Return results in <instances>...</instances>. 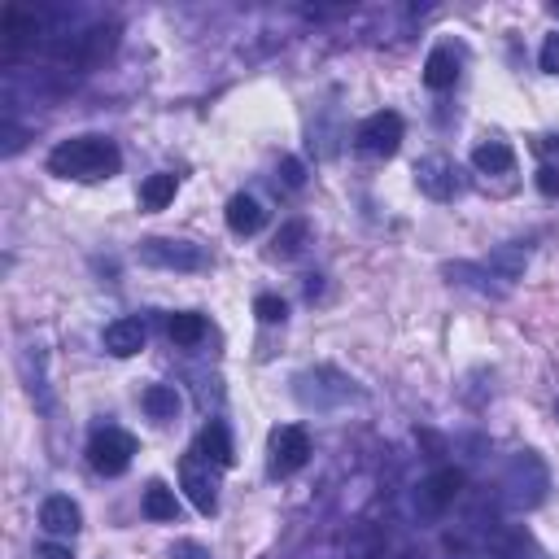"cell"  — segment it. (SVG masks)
<instances>
[{
    "instance_id": "6da1fadb",
    "label": "cell",
    "mask_w": 559,
    "mask_h": 559,
    "mask_svg": "<svg viewBox=\"0 0 559 559\" xmlns=\"http://www.w3.org/2000/svg\"><path fill=\"white\" fill-rule=\"evenodd\" d=\"M123 166V153H118L114 140L105 136H70L49 153V171L62 175V180H110Z\"/></svg>"
},
{
    "instance_id": "7a4b0ae2",
    "label": "cell",
    "mask_w": 559,
    "mask_h": 559,
    "mask_svg": "<svg viewBox=\"0 0 559 559\" xmlns=\"http://www.w3.org/2000/svg\"><path fill=\"white\" fill-rule=\"evenodd\" d=\"M546 490H551V472H546V463L525 450V455H516L507 463L503 472V503L511 511H533L546 503Z\"/></svg>"
},
{
    "instance_id": "3957f363",
    "label": "cell",
    "mask_w": 559,
    "mask_h": 559,
    "mask_svg": "<svg viewBox=\"0 0 559 559\" xmlns=\"http://www.w3.org/2000/svg\"><path fill=\"white\" fill-rule=\"evenodd\" d=\"M293 394L311 411H332V407H341V402L359 398V389H354V380L341 376L337 367H311V372H302L293 380Z\"/></svg>"
},
{
    "instance_id": "277c9868",
    "label": "cell",
    "mask_w": 559,
    "mask_h": 559,
    "mask_svg": "<svg viewBox=\"0 0 559 559\" xmlns=\"http://www.w3.org/2000/svg\"><path fill=\"white\" fill-rule=\"evenodd\" d=\"M140 263L158 271H206L210 254L193 241H171V236H145L140 241Z\"/></svg>"
},
{
    "instance_id": "5b68a950",
    "label": "cell",
    "mask_w": 559,
    "mask_h": 559,
    "mask_svg": "<svg viewBox=\"0 0 559 559\" xmlns=\"http://www.w3.org/2000/svg\"><path fill=\"white\" fill-rule=\"evenodd\" d=\"M132 455H136V437L123 433V428H97L88 442V463L101 477H123L132 468Z\"/></svg>"
},
{
    "instance_id": "8992f818",
    "label": "cell",
    "mask_w": 559,
    "mask_h": 559,
    "mask_svg": "<svg viewBox=\"0 0 559 559\" xmlns=\"http://www.w3.org/2000/svg\"><path fill=\"white\" fill-rule=\"evenodd\" d=\"M354 145H359L367 158H394L402 145V118L394 110H380L372 118H363V127L354 132Z\"/></svg>"
},
{
    "instance_id": "52a82bcc",
    "label": "cell",
    "mask_w": 559,
    "mask_h": 559,
    "mask_svg": "<svg viewBox=\"0 0 559 559\" xmlns=\"http://www.w3.org/2000/svg\"><path fill=\"white\" fill-rule=\"evenodd\" d=\"M306 459H311V437L302 424H284L271 433V477H293Z\"/></svg>"
},
{
    "instance_id": "ba28073f",
    "label": "cell",
    "mask_w": 559,
    "mask_h": 559,
    "mask_svg": "<svg viewBox=\"0 0 559 559\" xmlns=\"http://www.w3.org/2000/svg\"><path fill=\"white\" fill-rule=\"evenodd\" d=\"M180 477H184V494L193 498V507L201 511V516H214V511H219V477H214L210 459H201L193 450V455L184 459Z\"/></svg>"
},
{
    "instance_id": "9c48e42d",
    "label": "cell",
    "mask_w": 559,
    "mask_h": 559,
    "mask_svg": "<svg viewBox=\"0 0 559 559\" xmlns=\"http://www.w3.org/2000/svg\"><path fill=\"white\" fill-rule=\"evenodd\" d=\"M463 490V472L459 468H437L428 481H420V490H415V511L420 516H442V511L455 503Z\"/></svg>"
},
{
    "instance_id": "30bf717a",
    "label": "cell",
    "mask_w": 559,
    "mask_h": 559,
    "mask_svg": "<svg viewBox=\"0 0 559 559\" xmlns=\"http://www.w3.org/2000/svg\"><path fill=\"white\" fill-rule=\"evenodd\" d=\"M415 184H420L424 197L433 201H450L459 193V166L442 158V153H433V158H420L415 162Z\"/></svg>"
},
{
    "instance_id": "8fae6325",
    "label": "cell",
    "mask_w": 559,
    "mask_h": 559,
    "mask_svg": "<svg viewBox=\"0 0 559 559\" xmlns=\"http://www.w3.org/2000/svg\"><path fill=\"white\" fill-rule=\"evenodd\" d=\"M114 44H118V27L110 22V27H92L75 35V44H62V57L70 66H97L114 53Z\"/></svg>"
},
{
    "instance_id": "7c38bea8",
    "label": "cell",
    "mask_w": 559,
    "mask_h": 559,
    "mask_svg": "<svg viewBox=\"0 0 559 559\" xmlns=\"http://www.w3.org/2000/svg\"><path fill=\"white\" fill-rule=\"evenodd\" d=\"M40 525L49 538H75L83 529V511H79V503H70L66 494H53V498H44V507H40Z\"/></svg>"
},
{
    "instance_id": "4fadbf2b",
    "label": "cell",
    "mask_w": 559,
    "mask_h": 559,
    "mask_svg": "<svg viewBox=\"0 0 559 559\" xmlns=\"http://www.w3.org/2000/svg\"><path fill=\"white\" fill-rule=\"evenodd\" d=\"M105 350H110L114 359L140 354L145 350V324H140V319H114V324L105 328Z\"/></svg>"
},
{
    "instance_id": "5bb4252c",
    "label": "cell",
    "mask_w": 559,
    "mask_h": 559,
    "mask_svg": "<svg viewBox=\"0 0 559 559\" xmlns=\"http://www.w3.org/2000/svg\"><path fill=\"white\" fill-rule=\"evenodd\" d=\"M197 455H201V459H210L214 468H232V463H236L232 437H228V428H223L219 420H210L206 428H201V437H197Z\"/></svg>"
},
{
    "instance_id": "9a60e30c",
    "label": "cell",
    "mask_w": 559,
    "mask_h": 559,
    "mask_svg": "<svg viewBox=\"0 0 559 559\" xmlns=\"http://www.w3.org/2000/svg\"><path fill=\"white\" fill-rule=\"evenodd\" d=\"M263 219H267V210L258 206V197H249V193H236L228 201V228L236 236H254L258 228H263Z\"/></svg>"
},
{
    "instance_id": "2e32d148",
    "label": "cell",
    "mask_w": 559,
    "mask_h": 559,
    "mask_svg": "<svg viewBox=\"0 0 559 559\" xmlns=\"http://www.w3.org/2000/svg\"><path fill=\"white\" fill-rule=\"evenodd\" d=\"M455 79H459V57L455 49H433L428 53V62H424V83L433 92H446V88H455Z\"/></svg>"
},
{
    "instance_id": "e0dca14e",
    "label": "cell",
    "mask_w": 559,
    "mask_h": 559,
    "mask_svg": "<svg viewBox=\"0 0 559 559\" xmlns=\"http://www.w3.org/2000/svg\"><path fill=\"white\" fill-rule=\"evenodd\" d=\"M485 267H490L494 280L516 284L520 276H525V267H529V254H525V245H503V249H494V254L485 258Z\"/></svg>"
},
{
    "instance_id": "ac0fdd59",
    "label": "cell",
    "mask_w": 559,
    "mask_h": 559,
    "mask_svg": "<svg viewBox=\"0 0 559 559\" xmlns=\"http://www.w3.org/2000/svg\"><path fill=\"white\" fill-rule=\"evenodd\" d=\"M442 271H446V280L468 284V289H477L485 297H503L507 293V289H498V284H490L494 276H490V267H485V263H446Z\"/></svg>"
},
{
    "instance_id": "d6986e66",
    "label": "cell",
    "mask_w": 559,
    "mask_h": 559,
    "mask_svg": "<svg viewBox=\"0 0 559 559\" xmlns=\"http://www.w3.org/2000/svg\"><path fill=\"white\" fill-rule=\"evenodd\" d=\"M472 166L485 175H507L511 166H516V153H511V145H503V140H485V145L472 149Z\"/></svg>"
},
{
    "instance_id": "ffe728a7",
    "label": "cell",
    "mask_w": 559,
    "mask_h": 559,
    "mask_svg": "<svg viewBox=\"0 0 559 559\" xmlns=\"http://www.w3.org/2000/svg\"><path fill=\"white\" fill-rule=\"evenodd\" d=\"M35 31H40V18L35 14H27V9H18V5L5 9V44H9V53L22 49Z\"/></svg>"
},
{
    "instance_id": "44dd1931",
    "label": "cell",
    "mask_w": 559,
    "mask_h": 559,
    "mask_svg": "<svg viewBox=\"0 0 559 559\" xmlns=\"http://www.w3.org/2000/svg\"><path fill=\"white\" fill-rule=\"evenodd\" d=\"M175 188H180V180H175V175H149L145 184H140V206L145 210H166L175 201Z\"/></svg>"
},
{
    "instance_id": "7402d4cb",
    "label": "cell",
    "mask_w": 559,
    "mask_h": 559,
    "mask_svg": "<svg viewBox=\"0 0 559 559\" xmlns=\"http://www.w3.org/2000/svg\"><path fill=\"white\" fill-rule=\"evenodd\" d=\"M166 337L175 341V346H197L201 337H206V319H201L197 311H180L166 319Z\"/></svg>"
},
{
    "instance_id": "603a6c76",
    "label": "cell",
    "mask_w": 559,
    "mask_h": 559,
    "mask_svg": "<svg viewBox=\"0 0 559 559\" xmlns=\"http://www.w3.org/2000/svg\"><path fill=\"white\" fill-rule=\"evenodd\" d=\"M140 402H145L149 420H175V415H180V394H175V385H149Z\"/></svg>"
},
{
    "instance_id": "cb8c5ba5",
    "label": "cell",
    "mask_w": 559,
    "mask_h": 559,
    "mask_svg": "<svg viewBox=\"0 0 559 559\" xmlns=\"http://www.w3.org/2000/svg\"><path fill=\"white\" fill-rule=\"evenodd\" d=\"M145 516L149 520H180V503H175V490H166L162 481H153L145 490Z\"/></svg>"
},
{
    "instance_id": "d4e9b609",
    "label": "cell",
    "mask_w": 559,
    "mask_h": 559,
    "mask_svg": "<svg viewBox=\"0 0 559 559\" xmlns=\"http://www.w3.org/2000/svg\"><path fill=\"white\" fill-rule=\"evenodd\" d=\"M306 232H311V228H306L302 219L284 223V228L276 232V254H280V258H293L297 249H302V241H306Z\"/></svg>"
},
{
    "instance_id": "484cf974",
    "label": "cell",
    "mask_w": 559,
    "mask_h": 559,
    "mask_svg": "<svg viewBox=\"0 0 559 559\" xmlns=\"http://www.w3.org/2000/svg\"><path fill=\"white\" fill-rule=\"evenodd\" d=\"M254 315L263 319V324H284V315H289V306H284V297H276V293H263L254 302Z\"/></svg>"
},
{
    "instance_id": "4316f807",
    "label": "cell",
    "mask_w": 559,
    "mask_h": 559,
    "mask_svg": "<svg viewBox=\"0 0 559 559\" xmlns=\"http://www.w3.org/2000/svg\"><path fill=\"white\" fill-rule=\"evenodd\" d=\"M166 559H210V551H206L201 542H175V546H171V555H166Z\"/></svg>"
},
{
    "instance_id": "83f0119b",
    "label": "cell",
    "mask_w": 559,
    "mask_h": 559,
    "mask_svg": "<svg viewBox=\"0 0 559 559\" xmlns=\"http://www.w3.org/2000/svg\"><path fill=\"white\" fill-rule=\"evenodd\" d=\"M542 70L546 75H559V35H551V40L542 44Z\"/></svg>"
},
{
    "instance_id": "f1b7e54d",
    "label": "cell",
    "mask_w": 559,
    "mask_h": 559,
    "mask_svg": "<svg viewBox=\"0 0 559 559\" xmlns=\"http://www.w3.org/2000/svg\"><path fill=\"white\" fill-rule=\"evenodd\" d=\"M280 171H284V184H289V188H302L306 184V171H302V162H297V158H284Z\"/></svg>"
},
{
    "instance_id": "f546056e",
    "label": "cell",
    "mask_w": 559,
    "mask_h": 559,
    "mask_svg": "<svg viewBox=\"0 0 559 559\" xmlns=\"http://www.w3.org/2000/svg\"><path fill=\"white\" fill-rule=\"evenodd\" d=\"M538 188L546 197H559V166H542V171H538Z\"/></svg>"
},
{
    "instance_id": "4dcf8cb0",
    "label": "cell",
    "mask_w": 559,
    "mask_h": 559,
    "mask_svg": "<svg viewBox=\"0 0 559 559\" xmlns=\"http://www.w3.org/2000/svg\"><path fill=\"white\" fill-rule=\"evenodd\" d=\"M22 149V132L14 123H5V153H18Z\"/></svg>"
},
{
    "instance_id": "1f68e13d",
    "label": "cell",
    "mask_w": 559,
    "mask_h": 559,
    "mask_svg": "<svg viewBox=\"0 0 559 559\" xmlns=\"http://www.w3.org/2000/svg\"><path fill=\"white\" fill-rule=\"evenodd\" d=\"M40 559H70V551H66V546H57V542H44L40 546Z\"/></svg>"
},
{
    "instance_id": "d6a6232c",
    "label": "cell",
    "mask_w": 559,
    "mask_h": 559,
    "mask_svg": "<svg viewBox=\"0 0 559 559\" xmlns=\"http://www.w3.org/2000/svg\"><path fill=\"white\" fill-rule=\"evenodd\" d=\"M538 149H542V153H559V136H542Z\"/></svg>"
}]
</instances>
